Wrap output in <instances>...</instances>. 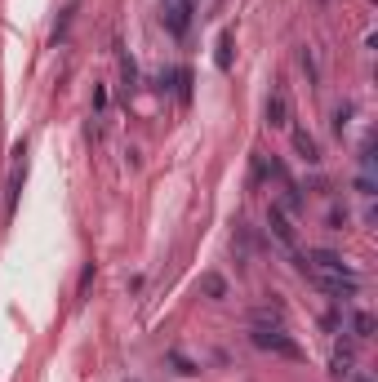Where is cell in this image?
Listing matches in <instances>:
<instances>
[{
  "mask_svg": "<svg viewBox=\"0 0 378 382\" xmlns=\"http://www.w3.org/2000/svg\"><path fill=\"white\" fill-rule=\"evenodd\" d=\"M347 120H352V102H343V107L334 111V129H338V134L347 129Z\"/></svg>",
  "mask_w": 378,
  "mask_h": 382,
  "instance_id": "obj_15",
  "label": "cell"
},
{
  "mask_svg": "<svg viewBox=\"0 0 378 382\" xmlns=\"http://www.w3.org/2000/svg\"><path fill=\"white\" fill-rule=\"evenodd\" d=\"M232 45H236V32L227 27L219 36V71H232Z\"/></svg>",
  "mask_w": 378,
  "mask_h": 382,
  "instance_id": "obj_13",
  "label": "cell"
},
{
  "mask_svg": "<svg viewBox=\"0 0 378 382\" xmlns=\"http://www.w3.org/2000/svg\"><path fill=\"white\" fill-rule=\"evenodd\" d=\"M160 23L169 27V36H183L187 27H192V0H165V9H160Z\"/></svg>",
  "mask_w": 378,
  "mask_h": 382,
  "instance_id": "obj_4",
  "label": "cell"
},
{
  "mask_svg": "<svg viewBox=\"0 0 378 382\" xmlns=\"http://www.w3.org/2000/svg\"><path fill=\"white\" fill-rule=\"evenodd\" d=\"M249 342L258 351H271V356H285V360H302V347L294 338H289L280 324H254V333H249Z\"/></svg>",
  "mask_w": 378,
  "mask_h": 382,
  "instance_id": "obj_2",
  "label": "cell"
},
{
  "mask_svg": "<svg viewBox=\"0 0 378 382\" xmlns=\"http://www.w3.org/2000/svg\"><path fill=\"white\" fill-rule=\"evenodd\" d=\"M294 147H298V156H302L307 165H316V160H320V147H316V138H311L307 129H294Z\"/></svg>",
  "mask_w": 378,
  "mask_h": 382,
  "instance_id": "obj_9",
  "label": "cell"
},
{
  "mask_svg": "<svg viewBox=\"0 0 378 382\" xmlns=\"http://www.w3.org/2000/svg\"><path fill=\"white\" fill-rule=\"evenodd\" d=\"M329 374H334V378H352L356 374V356H352V351H338V356L329 360Z\"/></svg>",
  "mask_w": 378,
  "mask_h": 382,
  "instance_id": "obj_11",
  "label": "cell"
},
{
  "mask_svg": "<svg viewBox=\"0 0 378 382\" xmlns=\"http://www.w3.org/2000/svg\"><path fill=\"white\" fill-rule=\"evenodd\" d=\"M267 227H271V236L280 240L285 249H294V240H298V231H294V222H289V213L280 209V204H271V213H267Z\"/></svg>",
  "mask_w": 378,
  "mask_h": 382,
  "instance_id": "obj_6",
  "label": "cell"
},
{
  "mask_svg": "<svg viewBox=\"0 0 378 382\" xmlns=\"http://www.w3.org/2000/svg\"><path fill=\"white\" fill-rule=\"evenodd\" d=\"M298 272L316 289H325L329 298H338V302H352V298L361 294V276H356L338 254H329V249H311L307 258H298Z\"/></svg>",
  "mask_w": 378,
  "mask_h": 382,
  "instance_id": "obj_1",
  "label": "cell"
},
{
  "mask_svg": "<svg viewBox=\"0 0 378 382\" xmlns=\"http://www.w3.org/2000/svg\"><path fill=\"white\" fill-rule=\"evenodd\" d=\"M71 14H76V5H67L63 9V18H58V27H54V45L63 40V36H67V27H71Z\"/></svg>",
  "mask_w": 378,
  "mask_h": 382,
  "instance_id": "obj_14",
  "label": "cell"
},
{
  "mask_svg": "<svg viewBox=\"0 0 378 382\" xmlns=\"http://www.w3.org/2000/svg\"><path fill=\"white\" fill-rule=\"evenodd\" d=\"M298 58H302V71H307V76H311V80H316V58H311V49H302V53H298Z\"/></svg>",
  "mask_w": 378,
  "mask_h": 382,
  "instance_id": "obj_16",
  "label": "cell"
},
{
  "mask_svg": "<svg viewBox=\"0 0 378 382\" xmlns=\"http://www.w3.org/2000/svg\"><path fill=\"white\" fill-rule=\"evenodd\" d=\"M201 294L214 298V302H223V298H227V280H223L219 272H205V276H201Z\"/></svg>",
  "mask_w": 378,
  "mask_h": 382,
  "instance_id": "obj_10",
  "label": "cell"
},
{
  "mask_svg": "<svg viewBox=\"0 0 378 382\" xmlns=\"http://www.w3.org/2000/svg\"><path fill=\"white\" fill-rule=\"evenodd\" d=\"M343 329L352 333L356 342H365V338H374V315L370 311H347L343 315Z\"/></svg>",
  "mask_w": 378,
  "mask_h": 382,
  "instance_id": "obj_7",
  "label": "cell"
},
{
  "mask_svg": "<svg viewBox=\"0 0 378 382\" xmlns=\"http://www.w3.org/2000/svg\"><path fill=\"white\" fill-rule=\"evenodd\" d=\"M263 120H267L271 129H285L289 125V94L285 89H271L267 102H263Z\"/></svg>",
  "mask_w": 378,
  "mask_h": 382,
  "instance_id": "obj_5",
  "label": "cell"
},
{
  "mask_svg": "<svg viewBox=\"0 0 378 382\" xmlns=\"http://www.w3.org/2000/svg\"><path fill=\"white\" fill-rule=\"evenodd\" d=\"M169 80H174V94H178V102H192V71H187V67H178V71H169Z\"/></svg>",
  "mask_w": 378,
  "mask_h": 382,
  "instance_id": "obj_12",
  "label": "cell"
},
{
  "mask_svg": "<svg viewBox=\"0 0 378 382\" xmlns=\"http://www.w3.org/2000/svg\"><path fill=\"white\" fill-rule=\"evenodd\" d=\"M165 365L174 369V374H201V365H196V360L187 356V351H178V347H169V351H165Z\"/></svg>",
  "mask_w": 378,
  "mask_h": 382,
  "instance_id": "obj_8",
  "label": "cell"
},
{
  "mask_svg": "<svg viewBox=\"0 0 378 382\" xmlns=\"http://www.w3.org/2000/svg\"><path fill=\"white\" fill-rule=\"evenodd\" d=\"M356 382H374V378H370V374H361V378H356Z\"/></svg>",
  "mask_w": 378,
  "mask_h": 382,
  "instance_id": "obj_17",
  "label": "cell"
},
{
  "mask_svg": "<svg viewBox=\"0 0 378 382\" xmlns=\"http://www.w3.org/2000/svg\"><path fill=\"white\" fill-rule=\"evenodd\" d=\"M23 182H27V143H18L14 147V165H9V182H5V222H14V213H18Z\"/></svg>",
  "mask_w": 378,
  "mask_h": 382,
  "instance_id": "obj_3",
  "label": "cell"
}]
</instances>
